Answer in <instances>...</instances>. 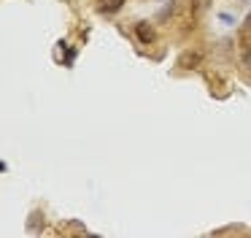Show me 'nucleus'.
Listing matches in <instances>:
<instances>
[{"instance_id": "0eeeda50", "label": "nucleus", "mask_w": 251, "mask_h": 238, "mask_svg": "<svg viewBox=\"0 0 251 238\" xmlns=\"http://www.w3.org/2000/svg\"><path fill=\"white\" fill-rule=\"evenodd\" d=\"M62 230H65V233H87V230H84V225H81V222H71V225H65V227H62Z\"/></svg>"}, {"instance_id": "1a4fd4ad", "label": "nucleus", "mask_w": 251, "mask_h": 238, "mask_svg": "<svg viewBox=\"0 0 251 238\" xmlns=\"http://www.w3.org/2000/svg\"><path fill=\"white\" fill-rule=\"evenodd\" d=\"M208 5H211V0H195V14H202Z\"/></svg>"}, {"instance_id": "7ed1b4c3", "label": "nucleus", "mask_w": 251, "mask_h": 238, "mask_svg": "<svg viewBox=\"0 0 251 238\" xmlns=\"http://www.w3.org/2000/svg\"><path fill=\"white\" fill-rule=\"evenodd\" d=\"M127 0H98V5H95V8H98V14H116V11H122V5H125Z\"/></svg>"}, {"instance_id": "39448f33", "label": "nucleus", "mask_w": 251, "mask_h": 238, "mask_svg": "<svg viewBox=\"0 0 251 238\" xmlns=\"http://www.w3.org/2000/svg\"><path fill=\"white\" fill-rule=\"evenodd\" d=\"M176 5H178V3H165V8L157 14V22H168V19H170V14L176 11Z\"/></svg>"}, {"instance_id": "6e6552de", "label": "nucleus", "mask_w": 251, "mask_h": 238, "mask_svg": "<svg viewBox=\"0 0 251 238\" xmlns=\"http://www.w3.org/2000/svg\"><path fill=\"white\" fill-rule=\"evenodd\" d=\"M243 38H251V11L246 14V19H243Z\"/></svg>"}, {"instance_id": "423d86ee", "label": "nucleus", "mask_w": 251, "mask_h": 238, "mask_svg": "<svg viewBox=\"0 0 251 238\" xmlns=\"http://www.w3.org/2000/svg\"><path fill=\"white\" fill-rule=\"evenodd\" d=\"M240 65H243V70H249V73H251V46L243 52V57H240Z\"/></svg>"}, {"instance_id": "20e7f679", "label": "nucleus", "mask_w": 251, "mask_h": 238, "mask_svg": "<svg viewBox=\"0 0 251 238\" xmlns=\"http://www.w3.org/2000/svg\"><path fill=\"white\" fill-rule=\"evenodd\" d=\"M27 230H33V233L44 230V214H41V211H33V214H30V219H27Z\"/></svg>"}, {"instance_id": "f03ea898", "label": "nucleus", "mask_w": 251, "mask_h": 238, "mask_svg": "<svg viewBox=\"0 0 251 238\" xmlns=\"http://www.w3.org/2000/svg\"><path fill=\"white\" fill-rule=\"evenodd\" d=\"M135 35H138V41L146 43V46H149V43H154V38H157V35H154V27L149 25V22H135Z\"/></svg>"}, {"instance_id": "f257e3e1", "label": "nucleus", "mask_w": 251, "mask_h": 238, "mask_svg": "<svg viewBox=\"0 0 251 238\" xmlns=\"http://www.w3.org/2000/svg\"><path fill=\"white\" fill-rule=\"evenodd\" d=\"M202 65V52L200 49H184L176 57V68L178 70H197Z\"/></svg>"}]
</instances>
